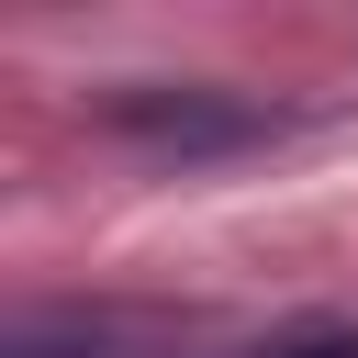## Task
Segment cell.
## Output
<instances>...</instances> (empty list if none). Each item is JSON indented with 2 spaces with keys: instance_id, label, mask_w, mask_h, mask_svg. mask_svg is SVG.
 <instances>
[{
  "instance_id": "7a4b0ae2",
  "label": "cell",
  "mask_w": 358,
  "mask_h": 358,
  "mask_svg": "<svg viewBox=\"0 0 358 358\" xmlns=\"http://www.w3.org/2000/svg\"><path fill=\"white\" fill-rule=\"evenodd\" d=\"M257 358H358V324H324V336H280V347H257Z\"/></svg>"
},
{
  "instance_id": "6da1fadb",
  "label": "cell",
  "mask_w": 358,
  "mask_h": 358,
  "mask_svg": "<svg viewBox=\"0 0 358 358\" xmlns=\"http://www.w3.org/2000/svg\"><path fill=\"white\" fill-rule=\"evenodd\" d=\"M101 123H112V134H134V145H157V157H224V145L280 134V112H268V101H246V90H201V78L112 90V101H101Z\"/></svg>"
}]
</instances>
